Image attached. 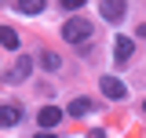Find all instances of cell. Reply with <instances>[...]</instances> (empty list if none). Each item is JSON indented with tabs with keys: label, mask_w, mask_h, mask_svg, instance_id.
Returning a JSON list of instances; mask_svg holds the SVG:
<instances>
[{
	"label": "cell",
	"mask_w": 146,
	"mask_h": 138,
	"mask_svg": "<svg viewBox=\"0 0 146 138\" xmlns=\"http://www.w3.org/2000/svg\"><path fill=\"white\" fill-rule=\"evenodd\" d=\"M139 36H146V22H143V26H139Z\"/></svg>",
	"instance_id": "obj_15"
},
{
	"label": "cell",
	"mask_w": 146,
	"mask_h": 138,
	"mask_svg": "<svg viewBox=\"0 0 146 138\" xmlns=\"http://www.w3.org/2000/svg\"><path fill=\"white\" fill-rule=\"evenodd\" d=\"M143 113H146V102H143Z\"/></svg>",
	"instance_id": "obj_16"
},
{
	"label": "cell",
	"mask_w": 146,
	"mask_h": 138,
	"mask_svg": "<svg viewBox=\"0 0 146 138\" xmlns=\"http://www.w3.org/2000/svg\"><path fill=\"white\" fill-rule=\"evenodd\" d=\"M131 51H135L131 36H117V40H113V62H117V66H124L128 58H131Z\"/></svg>",
	"instance_id": "obj_4"
},
{
	"label": "cell",
	"mask_w": 146,
	"mask_h": 138,
	"mask_svg": "<svg viewBox=\"0 0 146 138\" xmlns=\"http://www.w3.org/2000/svg\"><path fill=\"white\" fill-rule=\"evenodd\" d=\"M62 40L66 44H88L91 40V22L88 18H70L62 26Z\"/></svg>",
	"instance_id": "obj_1"
},
{
	"label": "cell",
	"mask_w": 146,
	"mask_h": 138,
	"mask_svg": "<svg viewBox=\"0 0 146 138\" xmlns=\"http://www.w3.org/2000/svg\"><path fill=\"white\" fill-rule=\"evenodd\" d=\"M91 109H95V102H91V98H77V102H70V109H66V113H70V116H84V113H91Z\"/></svg>",
	"instance_id": "obj_10"
},
{
	"label": "cell",
	"mask_w": 146,
	"mask_h": 138,
	"mask_svg": "<svg viewBox=\"0 0 146 138\" xmlns=\"http://www.w3.org/2000/svg\"><path fill=\"white\" fill-rule=\"evenodd\" d=\"M88 138H106V131H102V127H95V131H88Z\"/></svg>",
	"instance_id": "obj_13"
},
{
	"label": "cell",
	"mask_w": 146,
	"mask_h": 138,
	"mask_svg": "<svg viewBox=\"0 0 146 138\" xmlns=\"http://www.w3.org/2000/svg\"><path fill=\"white\" fill-rule=\"evenodd\" d=\"M58 120H62V109H58V105H44V109L36 113V124H40V131H44V127H55Z\"/></svg>",
	"instance_id": "obj_6"
},
{
	"label": "cell",
	"mask_w": 146,
	"mask_h": 138,
	"mask_svg": "<svg viewBox=\"0 0 146 138\" xmlns=\"http://www.w3.org/2000/svg\"><path fill=\"white\" fill-rule=\"evenodd\" d=\"M40 66H44V69H62V58H58L55 51H44V55H40Z\"/></svg>",
	"instance_id": "obj_11"
},
{
	"label": "cell",
	"mask_w": 146,
	"mask_h": 138,
	"mask_svg": "<svg viewBox=\"0 0 146 138\" xmlns=\"http://www.w3.org/2000/svg\"><path fill=\"white\" fill-rule=\"evenodd\" d=\"M99 87H102V95H106V98H113V102H121V98H124L128 95V87L121 84V80H117V76H102V80H99Z\"/></svg>",
	"instance_id": "obj_2"
},
{
	"label": "cell",
	"mask_w": 146,
	"mask_h": 138,
	"mask_svg": "<svg viewBox=\"0 0 146 138\" xmlns=\"http://www.w3.org/2000/svg\"><path fill=\"white\" fill-rule=\"evenodd\" d=\"M15 11L18 15H40L44 11V0H15Z\"/></svg>",
	"instance_id": "obj_9"
},
{
	"label": "cell",
	"mask_w": 146,
	"mask_h": 138,
	"mask_svg": "<svg viewBox=\"0 0 146 138\" xmlns=\"http://www.w3.org/2000/svg\"><path fill=\"white\" fill-rule=\"evenodd\" d=\"M99 11H102L106 22H121V18L128 15V4H121V0H102V7H99Z\"/></svg>",
	"instance_id": "obj_5"
},
{
	"label": "cell",
	"mask_w": 146,
	"mask_h": 138,
	"mask_svg": "<svg viewBox=\"0 0 146 138\" xmlns=\"http://www.w3.org/2000/svg\"><path fill=\"white\" fill-rule=\"evenodd\" d=\"M18 120H22V109H18L15 102L0 105V124H4V127H18Z\"/></svg>",
	"instance_id": "obj_7"
},
{
	"label": "cell",
	"mask_w": 146,
	"mask_h": 138,
	"mask_svg": "<svg viewBox=\"0 0 146 138\" xmlns=\"http://www.w3.org/2000/svg\"><path fill=\"white\" fill-rule=\"evenodd\" d=\"M0 47H7V51H18V47H22V40H18V33L11 29V26L0 29Z\"/></svg>",
	"instance_id": "obj_8"
},
{
	"label": "cell",
	"mask_w": 146,
	"mask_h": 138,
	"mask_svg": "<svg viewBox=\"0 0 146 138\" xmlns=\"http://www.w3.org/2000/svg\"><path fill=\"white\" fill-rule=\"evenodd\" d=\"M29 69H33V62L22 55V58L15 62V69H7V73H4V84H22V80L29 76Z\"/></svg>",
	"instance_id": "obj_3"
},
{
	"label": "cell",
	"mask_w": 146,
	"mask_h": 138,
	"mask_svg": "<svg viewBox=\"0 0 146 138\" xmlns=\"http://www.w3.org/2000/svg\"><path fill=\"white\" fill-rule=\"evenodd\" d=\"M33 138H55V135H51V131H40V135H33Z\"/></svg>",
	"instance_id": "obj_14"
},
{
	"label": "cell",
	"mask_w": 146,
	"mask_h": 138,
	"mask_svg": "<svg viewBox=\"0 0 146 138\" xmlns=\"http://www.w3.org/2000/svg\"><path fill=\"white\" fill-rule=\"evenodd\" d=\"M84 0H62V11H80Z\"/></svg>",
	"instance_id": "obj_12"
}]
</instances>
